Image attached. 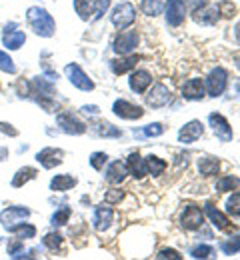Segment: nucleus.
<instances>
[{"mask_svg": "<svg viewBox=\"0 0 240 260\" xmlns=\"http://www.w3.org/2000/svg\"><path fill=\"white\" fill-rule=\"evenodd\" d=\"M74 186H76V178L70 174H56L50 180V190H54V192H66Z\"/></svg>", "mask_w": 240, "mask_h": 260, "instance_id": "obj_24", "label": "nucleus"}, {"mask_svg": "<svg viewBox=\"0 0 240 260\" xmlns=\"http://www.w3.org/2000/svg\"><path fill=\"white\" fill-rule=\"evenodd\" d=\"M144 160H146L148 174H152V176H160V174H164V170L168 168V162H166V160H162V158H158V156H154V154L146 156Z\"/></svg>", "mask_w": 240, "mask_h": 260, "instance_id": "obj_26", "label": "nucleus"}, {"mask_svg": "<svg viewBox=\"0 0 240 260\" xmlns=\"http://www.w3.org/2000/svg\"><path fill=\"white\" fill-rule=\"evenodd\" d=\"M44 246L46 248H50V250H56V248H60L62 246V236L58 234V232H48L46 236H44Z\"/></svg>", "mask_w": 240, "mask_h": 260, "instance_id": "obj_37", "label": "nucleus"}, {"mask_svg": "<svg viewBox=\"0 0 240 260\" xmlns=\"http://www.w3.org/2000/svg\"><path fill=\"white\" fill-rule=\"evenodd\" d=\"M216 10H218V14H222L224 18H232L234 12H236V4L230 2V0H220V2L216 4Z\"/></svg>", "mask_w": 240, "mask_h": 260, "instance_id": "obj_35", "label": "nucleus"}, {"mask_svg": "<svg viewBox=\"0 0 240 260\" xmlns=\"http://www.w3.org/2000/svg\"><path fill=\"white\" fill-rule=\"evenodd\" d=\"M204 82L200 78H188L182 84V98L184 100H202L204 98Z\"/></svg>", "mask_w": 240, "mask_h": 260, "instance_id": "obj_14", "label": "nucleus"}, {"mask_svg": "<svg viewBox=\"0 0 240 260\" xmlns=\"http://www.w3.org/2000/svg\"><path fill=\"white\" fill-rule=\"evenodd\" d=\"M56 122H58L60 130L66 132V134L78 136V134H84V132H86V124H84L82 120H78L72 112H60V114L56 116Z\"/></svg>", "mask_w": 240, "mask_h": 260, "instance_id": "obj_11", "label": "nucleus"}, {"mask_svg": "<svg viewBox=\"0 0 240 260\" xmlns=\"http://www.w3.org/2000/svg\"><path fill=\"white\" fill-rule=\"evenodd\" d=\"M94 130H96L98 136H104V138H120V136H122L120 128H116V126L110 124V122H96V124H94Z\"/></svg>", "mask_w": 240, "mask_h": 260, "instance_id": "obj_29", "label": "nucleus"}, {"mask_svg": "<svg viewBox=\"0 0 240 260\" xmlns=\"http://www.w3.org/2000/svg\"><path fill=\"white\" fill-rule=\"evenodd\" d=\"M232 58H234V64H236V68L240 70V52H234V56H232Z\"/></svg>", "mask_w": 240, "mask_h": 260, "instance_id": "obj_48", "label": "nucleus"}, {"mask_svg": "<svg viewBox=\"0 0 240 260\" xmlns=\"http://www.w3.org/2000/svg\"><path fill=\"white\" fill-rule=\"evenodd\" d=\"M204 134V124L200 120H190L188 124H184L178 132V142L182 144H192L196 142L200 136Z\"/></svg>", "mask_w": 240, "mask_h": 260, "instance_id": "obj_13", "label": "nucleus"}, {"mask_svg": "<svg viewBox=\"0 0 240 260\" xmlns=\"http://www.w3.org/2000/svg\"><path fill=\"white\" fill-rule=\"evenodd\" d=\"M164 10H166V14H164L166 16V24L172 26V28L180 26L184 22V18H186V6H184L182 0H168L164 4Z\"/></svg>", "mask_w": 240, "mask_h": 260, "instance_id": "obj_9", "label": "nucleus"}, {"mask_svg": "<svg viewBox=\"0 0 240 260\" xmlns=\"http://www.w3.org/2000/svg\"><path fill=\"white\" fill-rule=\"evenodd\" d=\"M112 112H114L116 116L124 118V120H138V118L144 116V110H142L140 106L128 102V100H124V98H118V100L112 104Z\"/></svg>", "mask_w": 240, "mask_h": 260, "instance_id": "obj_8", "label": "nucleus"}, {"mask_svg": "<svg viewBox=\"0 0 240 260\" xmlns=\"http://www.w3.org/2000/svg\"><path fill=\"white\" fill-rule=\"evenodd\" d=\"M226 212L230 216H240V192H234L226 200Z\"/></svg>", "mask_w": 240, "mask_h": 260, "instance_id": "obj_38", "label": "nucleus"}, {"mask_svg": "<svg viewBox=\"0 0 240 260\" xmlns=\"http://www.w3.org/2000/svg\"><path fill=\"white\" fill-rule=\"evenodd\" d=\"M12 28H16V24L6 26L4 36H2V42H4V46H6L8 50H18V48L26 42V34L22 32V30H12Z\"/></svg>", "mask_w": 240, "mask_h": 260, "instance_id": "obj_19", "label": "nucleus"}, {"mask_svg": "<svg viewBox=\"0 0 240 260\" xmlns=\"http://www.w3.org/2000/svg\"><path fill=\"white\" fill-rule=\"evenodd\" d=\"M28 216H30V210H28V208H24V206H8V208L2 210L0 222H2V226L8 230V228H12V226H16V224H20V222H24V220H28Z\"/></svg>", "mask_w": 240, "mask_h": 260, "instance_id": "obj_7", "label": "nucleus"}, {"mask_svg": "<svg viewBox=\"0 0 240 260\" xmlns=\"http://www.w3.org/2000/svg\"><path fill=\"white\" fill-rule=\"evenodd\" d=\"M0 70L2 72H8V74H16V66H14V60L0 50Z\"/></svg>", "mask_w": 240, "mask_h": 260, "instance_id": "obj_40", "label": "nucleus"}, {"mask_svg": "<svg viewBox=\"0 0 240 260\" xmlns=\"http://www.w3.org/2000/svg\"><path fill=\"white\" fill-rule=\"evenodd\" d=\"M64 74H66V78L70 80V84H72V86H76L78 90H84V92L94 90V82L88 78V74H86V72H84L80 66L76 64V62L66 64V68H64Z\"/></svg>", "mask_w": 240, "mask_h": 260, "instance_id": "obj_4", "label": "nucleus"}, {"mask_svg": "<svg viewBox=\"0 0 240 260\" xmlns=\"http://www.w3.org/2000/svg\"><path fill=\"white\" fill-rule=\"evenodd\" d=\"M190 256L192 258H210V256H214V248L208 244H198L190 250Z\"/></svg>", "mask_w": 240, "mask_h": 260, "instance_id": "obj_36", "label": "nucleus"}, {"mask_svg": "<svg viewBox=\"0 0 240 260\" xmlns=\"http://www.w3.org/2000/svg\"><path fill=\"white\" fill-rule=\"evenodd\" d=\"M128 84H130L132 92H136V94H144V92L148 90V86L152 84V76H150V72H148V70H136V72H132V74H130Z\"/></svg>", "mask_w": 240, "mask_h": 260, "instance_id": "obj_18", "label": "nucleus"}, {"mask_svg": "<svg viewBox=\"0 0 240 260\" xmlns=\"http://www.w3.org/2000/svg\"><path fill=\"white\" fill-rule=\"evenodd\" d=\"M70 216H72V208H70V206H60V208L52 214V224H54V226H64L70 220Z\"/></svg>", "mask_w": 240, "mask_h": 260, "instance_id": "obj_33", "label": "nucleus"}, {"mask_svg": "<svg viewBox=\"0 0 240 260\" xmlns=\"http://www.w3.org/2000/svg\"><path fill=\"white\" fill-rule=\"evenodd\" d=\"M162 8H164V4L160 0H142V4H140V10L146 16H158L162 12Z\"/></svg>", "mask_w": 240, "mask_h": 260, "instance_id": "obj_32", "label": "nucleus"}, {"mask_svg": "<svg viewBox=\"0 0 240 260\" xmlns=\"http://www.w3.org/2000/svg\"><path fill=\"white\" fill-rule=\"evenodd\" d=\"M226 86H228V72H226V68H222V66L212 68L208 78H206V92L212 98H218L224 94Z\"/></svg>", "mask_w": 240, "mask_h": 260, "instance_id": "obj_2", "label": "nucleus"}, {"mask_svg": "<svg viewBox=\"0 0 240 260\" xmlns=\"http://www.w3.org/2000/svg\"><path fill=\"white\" fill-rule=\"evenodd\" d=\"M112 218H114V210L110 208V206H96L94 208V216H92V224L94 228L98 230V232H104V230H108L110 224H112Z\"/></svg>", "mask_w": 240, "mask_h": 260, "instance_id": "obj_15", "label": "nucleus"}, {"mask_svg": "<svg viewBox=\"0 0 240 260\" xmlns=\"http://www.w3.org/2000/svg\"><path fill=\"white\" fill-rule=\"evenodd\" d=\"M192 18H194V22L200 24V26H212V24L218 22L220 14H218L216 6H200V8L194 10Z\"/></svg>", "mask_w": 240, "mask_h": 260, "instance_id": "obj_16", "label": "nucleus"}, {"mask_svg": "<svg viewBox=\"0 0 240 260\" xmlns=\"http://www.w3.org/2000/svg\"><path fill=\"white\" fill-rule=\"evenodd\" d=\"M108 6H110V0H96V2H94V8H92L90 20H100L104 16V12L108 10Z\"/></svg>", "mask_w": 240, "mask_h": 260, "instance_id": "obj_39", "label": "nucleus"}, {"mask_svg": "<svg viewBox=\"0 0 240 260\" xmlns=\"http://www.w3.org/2000/svg\"><path fill=\"white\" fill-rule=\"evenodd\" d=\"M208 122H210V126L214 130V134L220 138V142H230V140H232V136H234L232 126H230V122H228L222 114L212 112V114L208 116Z\"/></svg>", "mask_w": 240, "mask_h": 260, "instance_id": "obj_10", "label": "nucleus"}, {"mask_svg": "<svg viewBox=\"0 0 240 260\" xmlns=\"http://www.w3.org/2000/svg\"><path fill=\"white\" fill-rule=\"evenodd\" d=\"M218 168H220V162L214 156H202L198 160V172L204 174V176H214L218 172Z\"/></svg>", "mask_w": 240, "mask_h": 260, "instance_id": "obj_27", "label": "nucleus"}, {"mask_svg": "<svg viewBox=\"0 0 240 260\" xmlns=\"http://www.w3.org/2000/svg\"><path fill=\"white\" fill-rule=\"evenodd\" d=\"M204 212H206V216L210 218V222L214 224V228H218V230H228V228H230V220H228V216H226V214H222V212H220L212 202H206Z\"/></svg>", "mask_w": 240, "mask_h": 260, "instance_id": "obj_21", "label": "nucleus"}, {"mask_svg": "<svg viewBox=\"0 0 240 260\" xmlns=\"http://www.w3.org/2000/svg\"><path fill=\"white\" fill-rule=\"evenodd\" d=\"M236 90H238V94H240V80L236 82Z\"/></svg>", "mask_w": 240, "mask_h": 260, "instance_id": "obj_49", "label": "nucleus"}, {"mask_svg": "<svg viewBox=\"0 0 240 260\" xmlns=\"http://www.w3.org/2000/svg\"><path fill=\"white\" fill-rule=\"evenodd\" d=\"M238 186H240V178L238 176H232V174L220 176L216 180V190L218 192H230V190H236Z\"/></svg>", "mask_w": 240, "mask_h": 260, "instance_id": "obj_28", "label": "nucleus"}, {"mask_svg": "<svg viewBox=\"0 0 240 260\" xmlns=\"http://www.w3.org/2000/svg\"><path fill=\"white\" fill-rule=\"evenodd\" d=\"M110 20H112V24H114L118 30H126V28H130V26L134 24V20H136V10H134V6H132L130 2H122V4H118V6L112 10Z\"/></svg>", "mask_w": 240, "mask_h": 260, "instance_id": "obj_3", "label": "nucleus"}, {"mask_svg": "<svg viewBox=\"0 0 240 260\" xmlns=\"http://www.w3.org/2000/svg\"><path fill=\"white\" fill-rule=\"evenodd\" d=\"M156 258H172V260H182V256H180V254H178V252H176V250H174V248H162V250H160V252H158V254H156Z\"/></svg>", "mask_w": 240, "mask_h": 260, "instance_id": "obj_44", "label": "nucleus"}, {"mask_svg": "<svg viewBox=\"0 0 240 260\" xmlns=\"http://www.w3.org/2000/svg\"><path fill=\"white\" fill-rule=\"evenodd\" d=\"M126 168H128V174H132L134 178H144L148 174V168H146V160L138 154V152H130L128 154V160H126Z\"/></svg>", "mask_w": 240, "mask_h": 260, "instance_id": "obj_22", "label": "nucleus"}, {"mask_svg": "<svg viewBox=\"0 0 240 260\" xmlns=\"http://www.w3.org/2000/svg\"><path fill=\"white\" fill-rule=\"evenodd\" d=\"M80 110H82L84 114H90V116H94V114H98V112H100V108H98L96 104H86V106H82Z\"/></svg>", "mask_w": 240, "mask_h": 260, "instance_id": "obj_46", "label": "nucleus"}, {"mask_svg": "<svg viewBox=\"0 0 240 260\" xmlns=\"http://www.w3.org/2000/svg\"><path fill=\"white\" fill-rule=\"evenodd\" d=\"M204 224V214L200 210V206L196 204H184V210L180 214V226L184 230H198Z\"/></svg>", "mask_w": 240, "mask_h": 260, "instance_id": "obj_5", "label": "nucleus"}, {"mask_svg": "<svg viewBox=\"0 0 240 260\" xmlns=\"http://www.w3.org/2000/svg\"><path fill=\"white\" fill-rule=\"evenodd\" d=\"M220 250L226 254V256H232V254H238L240 252V234L238 236H232L228 240H224L220 244Z\"/></svg>", "mask_w": 240, "mask_h": 260, "instance_id": "obj_34", "label": "nucleus"}, {"mask_svg": "<svg viewBox=\"0 0 240 260\" xmlns=\"http://www.w3.org/2000/svg\"><path fill=\"white\" fill-rule=\"evenodd\" d=\"M126 176H128V168H126V164L120 162V160H114V162L108 164L106 174H104L108 184H122Z\"/></svg>", "mask_w": 240, "mask_h": 260, "instance_id": "obj_17", "label": "nucleus"}, {"mask_svg": "<svg viewBox=\"0 0 240 260\" xmlns=\"http://www.w3.org/2000/svg\"><path fill=\"white\" fill-rule=\"evenodd\" d=\"M168 102H170V90H168V86L162 84V82L154 84L152 90L146 94V104H148L150 108H162V106H166Z\"/></svg>", "mask_w": 240, "mask_h": 260, "instance_id": "obj_12", "label": "nucleus"}, {"mask_svg": "<svg viewBox=\"0 0 240 260\" xmlns=\"http://www.w3.org/2000/svg\"><path fill=\"white\" fill-rule=\"evenodd\" d=\"M36 160L42 164L44 168H54V166H58V164L62 162V150L52 148V146L42 148V150L36 154Z\"/></svg>", "mask_w": 240, "mask_h": 260, "instance_id": "obj_20", "label": "nucleus"}, {"mask_svg": "<svg viewBox=\"0 0 240 260\" xmlns=\"http://www.w3.org/2000/svg\"><path fill=\"white\" fill-rule=\"evenodd\" d=\"M36 174H38V170H36V168H32V166H24V168H20V170L14 174V178H12V186H14V188L24 186L26 182L35 180Z\"/></svg>", "mask_w": 240, "mask_h": 260, "instance_id": "obj_25", "label": "nucleus"}, {"mask_svg": "<svg viewBox=\"0 0 240 260\" xmlns=\"http://www.w3.org/2000/svg\"><path fill=\"white\" fill-rule=\"evenodd\" d=\"M8 232L16 234V236L22 238V240H28V238H35L36 236V226L28 224V222H20V224H16V226L8 228Z\"/></svg>", "mask_w": 240, "mask_h": 260, "instance_id": "obj_30", "label": "nucleus"}, {"mask_svg": "<svg viewBox=\"0 0 240 260\" xmlns=\"http://www.w3.org/2000/svg\"><path fill=\"white\" fill-rule=\"evenodd\" d=\"M26 20L30 24V28L35 30V34L42 36V38H50L54 30H56V22L54 18L48 14L46 8H40V6H30L26 10Z\"/></svg>", "mask_w": 240, "mask_h": 260, "instance_id": "obj_1", "label": "nucleus"}, {"mask_svg": "<svg viewBox=\"0 0 240 260\" xmlns=\"http://www.w3.org/2000/svg\"><path fill=\"white\" fill-rule=\"evenodd\" d=\"M234 36H236V40L240 42V20L236 22V26H234Z\"/></svg>", "mask_w": 240, "mask_h": 260, "instance_id": "obj_47", "label": "nucleus"}, {"mask_svg": "<svg viewBox=\"0 0 240 260\" xmlns=\"http://www.w3.org/2000/svg\"><path fill=\"white\" fill-rule=\"evenodd\" d=\"M106 162H108V154H106V152H92V156H90V166H92L94 170H102Z\"/></svg>", "mask_w": 240, "mask_h": 260, "instance_id": "obj_42", "label": "nucleus"}, {"mask_svg": "<svg viewBox=\"0 0 240 260\" xmlns=\"http://www.w3.org/2000/svg\"><path fill=\"white\" fill-rule=\"evenodd\" d=\"M0 132H4V134H8V136H18V130L14 128L12 124H6V122H0Z\"/></svg>", "mask_w": 240, "mask_h": 260, "instance_id": "obj_45", "label": "nucleus"}, {"mask_svg": "<svg viewBox=\"0 0 240 260\" xmlns=\"http://www.w3.org/2000/svg\"><path fill=\"white\" fill-rule=\"evenodd\" d=\"M138 42H140V36H138L136 30H122L114 38V52L124 56V54H132L136 50Z\"/></svg>", "mask_w": 240, "mask_h": 260, "instance_id": "obj_6", "label": "nucleus"}, {"mask_svg": "<svg viewBox=\"0 0 240 260\" xmlns=\"http://www.w3.org/2000/svg\"><path fill=\"white\" fill-rule=\"evenodd\" d=\"M94 2H96V0H74V10H76V14H78L82 20H88L90 14H92Z\"/></svg>", "mask_w": 240, "mask_h": 260, "instance_id": "obj_31", "label": "nucleus"}, {"mask_svg": "<svg viewBox=\"0 0 240 260\" xmlns=\"http://www.w3.org/2000/svg\"><path fill=\"white\" fill-rule=\"evenodd\" d=\"M138 62V56L136 54H124L120 58H114L110 60V68L114 74H126L128 70H132Z\"/></svg>", "mask_w": 240, "mask_h": 260, "instance_id": "obj_23", "label": "nucleus"}, {"mask_svg": "<svg viewBox=\"0 0 240 260\" xmlns=\"http://www.w3.org/2000/svg\"><path fill=\"white\" fill-rule=\"evenodd\" d=\"M122 198H124V192H122V190L112 188V190H108V192L104 194V202H106V204H116V202H120Z\"/></svg>", "mask_w": 240, "mask_h": 260, "instance_id": "obj_43", "label": "nucleus"}, {"mask_svg": "<svg viewBox=\"0 0 240 260\" xmlns=\"http://www.w3.org/2000/svg\"><path fill=\"white\" fill-rule=\"evenodd\" d=\"M142 134L144 136H148V138H156V136H162L164 134V126L160 124V122H152V124H146L144 130H142Z\"/></svg>", "mask_w": 240, "mask_h": 260, "instance_id": "obj_41", "label": "nucleus"}]
</instances>
